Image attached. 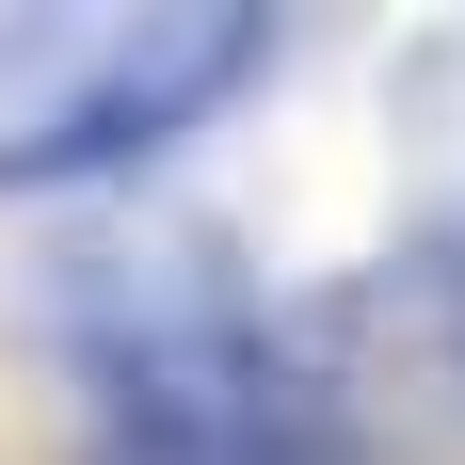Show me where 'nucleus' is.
Here are the masks:
<instances>
[]
</instances>
